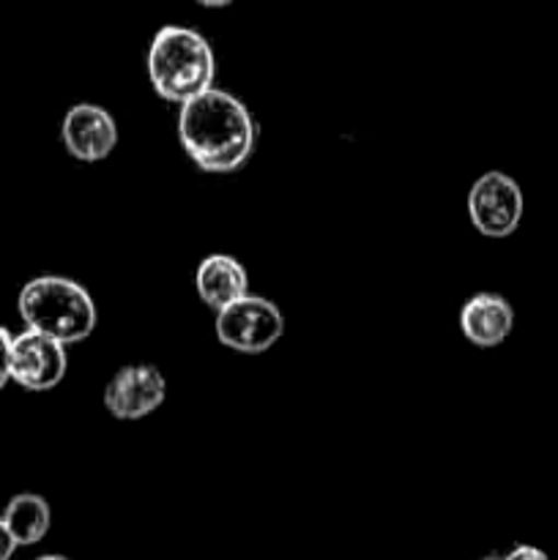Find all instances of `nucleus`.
Instances as JSON below:
<instances>
[{"mask_svg": "<svg viewBox=\"0 0 558 560\" xmlns=\"http://www.w3.org/2000/svg\"><path fill=\"white\" fill-rule=\"evenodd\" d=\"M69 355L66 345L58 339L44 337L38 331H22L11 337V381L20 383L27 392H49L66 377Z\"/></svg>", "mask_w": 558, "mask_h": 560, "instance_id": "423d86ee", "label": "nucleus"}, {"mask_svg": "<svg viewBox=\"0 0 558 560\" xmlns=\"http://www.w3.org/2000/svg\"><path fill=\"white\" fill-rule=\"evenodd\" d=\"M60 140L77 162H102L118 145V124L98 104H74L60 120Z\"/></svg>", "mask_w": 558, "mask_h": 560, "instance_id": "6e6552de", "label": "nucleus"}, {"mask_svg": "<svg viewBox=\"0 0 558 560\" xmlns=\"http://www.w3.org/2000/svg\"><path fill=\"white\" fill-rule=\"evenodd\" d=\"M178 140L186 156L206 173H235L255 151L257 124L241 98L211 88L181 107Z\"/></svg>", "mask_w": 558, "mask_h": 560, "instance_id": "f257e3e1", "label": "nucleus"}, {"mask_svg": "<svg viewBox=\"0 0 558 560\" xmlns=\"http://www.w3.org/2000/svg\"><path fill=\"white\" fill-rule=\"evenodd\" d=\"M146 69L153 91L181 107L211 91L217 80L213 47L202 33L184 25H167L156 31L148 47Z\"/></svg>", "mask_w": 558, "mask_h": 560, "instance_id": "f03ea898", "label": "nucleus"}, {"mask_svg": "<svg viewBox=\"0 0 558 560\" xmlns=\"http://www.w3.org/2000/svg\"><path fill=\"white\" fill-rule=\"evenodd\" d=\"M16 550V541L11 539L9 528L3 525V520H0V560H11V556H14Z\"/></svg>", "mask_w": 558, "mask_h": 560, "instance_id": "4468645a", "label": "nucleus"}, {"mask_svg": "<svg viewBox=\"0 0 558 560\" xmlns=\"http://www.w3.org/2000/svg\"><path fill=\"white\" fill-rule=\"evenodd\" d=\"M27 331L58 339L60 345L82 342L96 328V304L80 282L69 277H36L16 299Z\"/></svg>", "mask_w": 558, "mask_h": 560, "instance_id": "7ed1b4c3", "label": "nucleus"}, {"mask_svg": "<svg viewBox=\"0 0 558 560\" xmlns=\"http://www.w3.org/2000/svg\"><path fill=\"white\" fill-rule=\"evenodd\" d=\"M523 208L525 202L518 180L498 170L479 175L468 191V219L487 238L512 235L520 228Z\"/></svg>", "mask_w": 558, "mask_h": 560, "instance_id": "39448f33", "label": "nucleus"}, {"mask_svg": "<svg viewBox=\"0 0 558 560\" xmlns=\"http://www.w3.org/2000/svg\"><path fill=\"white\" fill-rule=\"evenodd\" d=\"M197 293L202 304L213 312H222L224 306L235 304L244 295H249V277L246 268L230 255H208L202 257L195 271Z\"/></svg>", "mask_w": 558, "mask_h": 560, "instance_id": "9d476101", "label": "nucleus"}, {"mask_svg": "<svg viewBox=\"0 0 558 560\" xmlns=\"http://www.w3.org/2000/svg\"><path fill=\"white\" fill-rule=\"evenodd\" d=\"M167 397V381L153 364H129L109 377L104 408L118 421H140Z\"/></svg>", "mask_w": 558, "mask_h": 560, "instance_id": "0eeeda50", "label": "nucleus"}, {"mask_svg": "<svg viewBox=\"0 0 558 560\" xmlns=\"http://www.w3.org/2000/svg\"><path fill=\"white\" fill-rule=\"evenodd\" d=\"M460 328L476 348H498L514 328V310L503 295L476 293L460 312Z\"/></svg>", "mask_w": 558, "mask_h": 560, "instance_id": "1a4fd4ad", "label": "nucleus"}, {"mask_svg": "<svg viewBox=\"0 0 558 560\" xmlns=\"http://www.w3.org/2000/svg\"><path fill=\"white\" fill-rule=\"evenodd\" d=\"M0 520L9 528L16 547H31L47 536L49 525H53V512H49V503L42 495L20 492V495L11 498Z\"/></svg>", "mask_w": 558, "mask_h": 560, "instance_id": "9b49d317", "label": "nucleus"}, {"mask_svg": "<svg viewBox=\"0 0 558 560\" xmlns=\"http://www.w3.org/2000/svg\"><path fill=\"white\" fill-rule=\"evenodd\" d=\"M503 560H550L539 547H531V545H518L512 552H509Z\"/></svg>", "mask_w": 558, "mask_h": 560, "instance_id": "ddd939ff", "label": "nucleus"}, {"mask_svg": "<svg viewBox=\"0 0 558 560\" xmlns=\"http://www.w3.org/2000/svg\"><path fill=\"white\" fill-rule=\"evenodd\" d=\"M284 334V315L274 301L263 295H244L235 304L217 312V339L224 348L244 355L271 350Z\"/></svg>", "mask_w": 558, "mask_h": 560, "instance_id": "20e7f679", "label": "nucleus"}, {"mask_svg": "<svg viewBox=\"0 0 558 560\" xmlns=\"http://www.w3.org/2000/svg\"><path fill=\"white\" fill-rule=\"evenodd\" d=\"M36 560H69L66 556H42V558H36Z\"/></svg>", "mask_w": 558, "mask_h": 560, "instance_id": "2eb2a0df", "label": "nucleus"}, {"mask_svg": "<svg viewBox=\"0 0 558 560\" xmlns=\"http://www.w3.org/2000/svg\"><path fill=\"white\" fill-rule=\"evenodd\" d=\"M481 560H503V558H481Z\"/></svg>", "mask_w": 558, "mask_h": 560, "instance_id": "dca6fc26", "label": "nucleus"}, {"mask_svg": "<svg viewBox=\"0 0 558 560\" xmlns=\"http://www.w3.org/2000/svg\"><path fill=\"white\" fill-rule=\"evenodd\" d=\"M9 361H11V334L0 326V392H3L5 383L11 381Z\"/></svg>", "mask_w": 558, "mask_h": 560, "instance_id": "f8f14e48", "label": "nucleus"}]
</instances>
